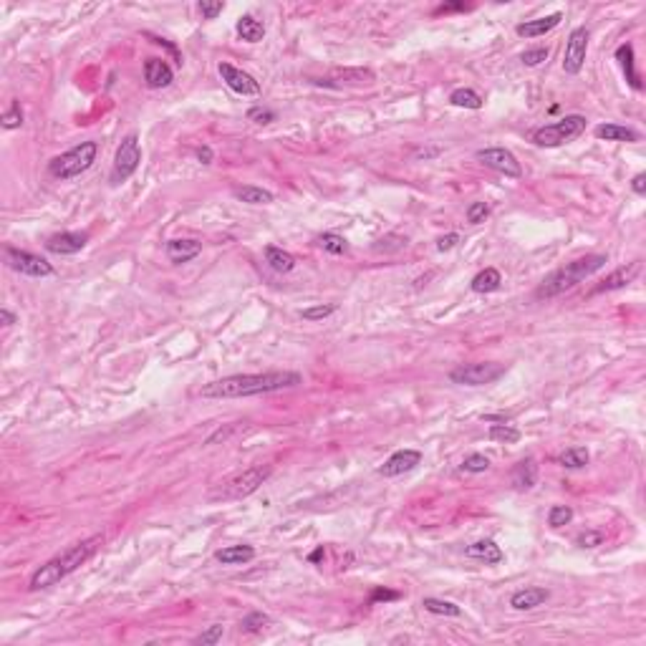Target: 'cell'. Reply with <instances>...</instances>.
<instances>
[{
	"mask_svg": "<svg viewBox=\"0 0 646 646\" xmlns=\"http://www.w3.org/2000/svg\"><path fill=\"white\" fill-rule=\"evenodd\" d=\"M89 243L86 232H56L46 240V250L53 255H76Z\"/></svg>",
	"mask_w": 646,
	"mask_h": 646,
	"instance_id": "4fadbf2b",
	"label": "cell"
},
{
	"mask_svg": "<svg viewBox=\"0 0 646 646\" xmlns=\"http://www.w3.org/2000/svg\"><path fill=\"white\" fill-rule=\"evenodd\" d=\"M422 606H424V611L434 613V616H452V619H457V616H462V608L457 606V603L452 601H442V598H422Z\"/></svg>",
	"mask_w": 646,
	"mask_h": 646,
	"instance_id": "4dcf8cb0",
	"label": "cell"
},
{
	"mask_svg": "<svg viewBox=\"0 0 646 646\" xmlns=\"http://www.w3.org/2000/svg\"><path fill=\"white\" fill-rule=\"evenodd\" d=\"M434 155H439V150H437V147H434V150H422V152H417V157H424V160H427V157H434Z\"/></svg>",
	"mask_w": 646,
	"mask_h": 646,
	"instance_id": "db71d44e",
	"label": "cell"
},
{
	"mask_svg": "<svg viewBox=\"0 0 646 646\" xmlns=\"http://www.w3.org/2000/svg\"><path fill=\"white\" fill-rule=\"evenodd\" d=\"M139 162H142V147H139V137L137 134H127L119 144V150L114 155V165H111V174L109 182L111 184H122L132 177L134 172L139 170Z\"/></svg>",
	"mask_w": 646,
	"mask_h": 646,
	"instance_id": "52a82bcc",
	"label": "cell"
},
{
	"mask_svg": "<svg viewBox=\"0 0 646 646\" xmlns=\"http://www.w3.org/2000/svg\"><path fill=\"white\" fill-rule=\"evenodd\" d=\"M475 157L492 172H500L505 177H523V167H520L518 157L505 147H485V150H477Z\"/></svg>",
	"mask_w": 646,
	"mask_h": 646,
	"instance_id": "30bf717a",
	"label": "cell"
},
{
	"mask_svg": "<svg viewBox=\"0 0 646 646\" xmlns=\"http://www.w3.org/2000/svg\"><path fill=\"white\" fill-rule=\"evenodd\" d=\"M631 189H634L639 197H644V194H646V174H644V172H639V174L631 179Z\"/></svg>",
	"mask_w": 646,
	"mask_h": 646,
	"instance_id": "c3c4849f",
	"label": "cell"
},
{
	"mask_svg": "<svg viewBox=\"0 0 646 646\" xmlns=\"http://www.w3.org/2000/svg\"><path fill=\"white\" fill-rule=\"evenodd\" d=\"M336 78V86H343V83H351V86H361V83H374V71L369 68H343V71H333V76L328 81Z\"/></svg>",
	"mask_w": 646,
	"mask_h": 646,
	"instance_id": "f1b7e54d",
	"label": "cell"
},
{
	"mask_svg": "<svg viewBox=\"0 0 646 646\" xmlns=\"http://www.w3.org/2000/svg\"><path fill=\"white\" fill-rule=\"evenodd\" d=\"M561 21H563V13H551V16H546V18L518 23V26H515V33H518L520 38H538V36H546V33H551V31H556V28L561 26Z\"/></svg>",
	"mask_w": 646,
	"mask_h": 646,
	"instance_id": "ac0fdd59",
	"label": "cell"
},
{
	"mask_svg": "<svg viewBox=\"0 0 646 646\" xmlns=\"http://www.w3.org/2000/svg\"><path fill=\"white\" fill-rule=\"evenodd\" d=\"M23 127V109H21V101H13L8 106V111L3 114V129H21Z\"/></svg>",
	"mask_w": 646,
	"mask_h": 646,
	"instance_id": "f35d334b",
	"label": "cell"
},
{
	"mask_svg": "<svg viewBox=\"0 0 646 646\" xmlns=\"http://www.w3.org/2000/svg\"><path fill=\"white\" fill-rule=\"evenodd\" d=\"M266 263H268V268H271V271L286 276V273H291L293 268H296V263H298V260H296V255H293V253L278 248V245H268V248H266Z\"/></svg>",
	"mask_w": 646,
	"mask_h": 646,
	"instance_id": "603a6c76",
	"label": "cell"
},
{
	"mask_svg": "<svg viewBox=\"0 0 646 646\" xmlns=\"http://www.w3.org/2000/svg\"><path fill=\"white\" fill-rule=\"evenodd\" d=\"M585 116L580 114H568L563 119H558L553 124H546V127L536 129L533 134V144L536 147H546V150H553V147H563V144L573 142L575 137L585 132Z\"/></svg>",
	"mask_w": 646,
	"mask_h": 646,
	"instance_id": "5b68a950",
	"label": "cell"
},
{
	"mask_svg": "<svg viewBox=\"0 0 646 646\" xmlns=\"http://www.w3.org/2000/svg\"><path fill=\"white\" fill-rule=\"evenodd\" d=\"M323 556H326V551H323V546H321V548H316V553H311L308 561H311V563H316V561H321Z\"/></svg>",
	"mask_w": 646,
	"mask_h": 646,
	"instance_id": "f5cc1de1",
	"label": "cell"
},
{
	"mask_svg": "<svg viewBox=\"0 0 646 646\" xmlns=\"http://www.w3.org/2000/svg\"><path fill=\"white\" fill-rule=\"evenodd\" d=\"M248 122L260 124V127H266V124H273V122H276V111L268 109V106H253V109L248 111Z\"/></svg>",
	"mask_w": 646,
	"mask_h": 646,
	"instance_id": "60d3db41",
	"label": "cell"
},
{
	"mask_svg": "<svg viewBox=\"0 0 646 646\" xmlns=\"http://www.w3.org/2000/svg\"><path fill=\"white\" fill-rule=\"evenodd\" d=\"M222 634H225V626L222 624H212L210 629L207 631H202V634L194 639V644H199V646H212V644H217V641L222 639Z\"/></svg>",
	"mask_w": 646,
	"mask_h": 646,
	"instance_id": "b9f144b4",
	"label": "cell"
},
{
	"mask_svg": "<svg viewBox=\"0 0 646 646\" xmlns=\"http://www.w3.org/2000/svg\"><path fill=\"white\" fill-rule=\"evenodd\" d=\"M459 469L467 472V475H482V472L490 469V459H487L485 454H480V452H472V454H467V457L462 459Z\"/></svg>",
	"mask_w": 646,
	"mask_h": 646,
	"instance_id": "d590c367",
	"label": "cell"
},
{
	"mask_svg": "<svg viewBox=\"0 0 646 646\" xmlns=\"http://www.w3.org/2000/svg\"><path fill=\"white\" fill-rule=\"evenodd\" d=\"M616 61H619L621 68H624V76H626V81H629L631 89L641 91V76L636 73L634 46H631V43H621L619 48H616Z\"/></svg>",
	"mask_w": 646,
	"mask_h": 646,
	"instance_id": "7402d4cb",
	"label": "cell"
},
{
	"mask_svg": "<svg viewBox=\"0 0 646 646\" xmlns=\"http://www.w3.org/2000/svg\"><path fill=\"white\" fill-rule=\"evenodd\" d=\"M273 467L271 464H255V467L245 469L240 475H235L232 480H227L225 485L220 487L217 495L225 497V500H240V497H248L253 495L255 490H260V485L271 477Z\"/></svg>",
	"mask_w": 646,
	"mask_h": 646,
	"instance_id": "ba28073f",
	"label": "cell"
},
{
	"mask_svg": "<svg viewBox=\"0 0 646 646\" xmlns=\"http://www.w3.org/2000/svg\"><path fill=\"white\" fill-rule=\"evenodd\" d=\"M144 81L150 89H167L174 81V71L165 58H147L144 61Z\"/></svg>",
	"mask_w": 646,
	"mask_h": 646,
	"instance_id": "e0dca14e",
	"label": "cell"
},
{
	"mask_svg": "<svg viewBox=\"0 0 646 646\" xmlns=\"http://www.w3.org/2000/svg\"><path fill=\"white\" fill-rule=\"evenodd\" d=\"M6 263L16 273L28 276V278H48L56 273L53 266H51L46 258H41V255H36V253H28V250L11 248V245L6 248Z\"/></svg>",
	"mask_w": 646,
	"mask_h": 646,
	"instance_id": "9c48e42d",
	"label": "cell"
},
{
	"mask_svg": "<svg viewBox=\"0 0 646 646\" xmlns=\"http://www.w3.org/2000/svg\"><path fill=\"white\" fill-rule=\"evenodd\" d=\"M500 286H503V276H500V271H495V268L480 271L475 278H472V283H469V288L475 293H495V291H500Z\"/></svg>",
	"mask_w": 646,
	"mask_h": 646,
	"instance_id": "4316f807",
	"label": "cell"
},
{
	"mask_svg": "<svg viewBox=\"0 0 646 646\" xmlns=\"http://www.w3.org/2000/svg\"><path fill=\"white\" fill-rule=\"evenodd\" d=\"M608 263V255L603 253H593V255H583V258H575L571 263H566L563 268L553 271L546 281L538 286L536 291V298H556L561 293L571 291L575 288L578 283H583L585 278H591L593 273H598L603 266Z\"/></svg>",
	"mask_w": 646,
	"mask_h": 646,
	"instance_id": "3957f363",
	"label": "cell"
},
{
	"mask_svg": "<svg viewBox=\"0 0 646 646\" xmlns=\"http://www.w3.org/2000/svg\"><path fill=\"white\" fill-rule=\"evenodd\" d=\"M16 321H18L16 313H11L8 308H0V323H3V328H11Z\"/></svg>",
	"mask_w": 646,
	"mask_h": 646,
	"instance_id": "f907efd6",
	"label": "cell"
},
{
	"mask_svg": "<svg viewBox=\"0 0 646 646\" xmlns=\"http://www.w3.org/2000/svg\"><path fill=\"white\" fill-rule=\"evenodd\" d=\"M420 462H422V452H417V449H399V452H394L387 462L381 464L379 475L381 477H399V475H404V472H412Z\"/></svg>",
	"mask_w": 646,
	"mask_h": 646,
	"instance_id": "5bb4252c",
	"label": "cell"
},
{
	"mask_svg": "<svg viewBox=\"0 0 646 646\" xmlns=\"http://www.w3.org/2000/svg\"><path fill=\"white\" fill-rule=\"evenodd\" d=\"M303 384L298 371H263V374H232L210 381L199 389L204 399H240L255 394H273L283 389H296Z\"/></svg>",
	"mask_w": 646,
	"mask_h": 646,
	"instance_id": "6da1fadb",
	"label": "cell"
},
{
	"mask_svg": "<svg viewBox=\"0 0 646 646\" xmlns=\"http://www.w3.org/2000/svg\"><path fill=\"white\" fill-rule=\"evenodd\" d=\"M588 38H591V33H588V28L585 26H578L571 31L568 43H566V51H563V71L568 73V76H575V73H580V68H583L585 53H588Z\"/></svg>",
	"mask_w": 646,
	"mask_h": 646,
	"instance_id": "8fae6325",
	"label": "cell"
},
{
	"mask_svg": "<svg viewBox=\"0 0 646 646\" xmlns=\"http://www.w3.org/2000/svg\"><path fill=\"white\" fill-rule=\"evenodd\" d=\"M469 8H472V6H464V3H449V6H439V8H437V11H434V13H437V16H439V13H454V11H469Z\"/></svg>",
	"mask_w": 646,
	"mask_h": 646,
	"instance_id": "681fc988",
	"label": "cell"
},
{
	"mask_svg": "<svg viewBox=\"0 0 646 646\" xmlns=\"http://www.w3.org/2000/svg\"><path fill=\"white\" fill-rule=\"evenodd\" d=\"M215 558L220 561L222 566H243V563H250L255 558V548L253 546H227V548H220V551L215 553Z\"/></svg>",
	"mask_w": 646,
	"mask_h": 646,
	"instance_id": "cb8c5ba5",
	"label": "cell"
},
{
	"mask_svg": "<svg viewBox=\"0 0 646 646\" xmlns=\"http://www.w3.org/2000/svg\"><path fill=\"white\" fill-rule=\"evenodd\" d=\"M603 533L601 531H585V533H580L578 538H575V546L578 548H596V546H601L603 543Z\"/></svg>",
	"mask_w": 646,
	"mask_h": 646,
	"instance_id": "f6af8a7d",
	"label": "cell"
},
{
	"mask_svg": "<svg viewBox=\"0 0 646 646\" xmlns=\"http://www.w3.org/2000/svg\"><path fill=\"white\" fill-rule=\"evenodd\" d=\"M641 273V263L639 260H634V263H629V266H621L616 268V271L611 273V276H606L601 283H598L596 288L591 291V296H598V293H611V291H621V288H626L629 283H634V278Z\"/></svg>",
	"mask_w": 646,
	"mask_h": 646,
	"instance_id": "9a60e30c",
	"label": "cell"
},
{
	"mask_svg": "<svg viewBox=\"0 0 646 646\" xmlns=\"http://www.w3.org/2000/svg\"><path fill=\"white\" fill-rule=\"evenodd\" d=\"M235 33L245 41V43H260L266 38V26L253 16H240L238 23H235Z\"/></svg>",
	"mask_w": 646,
	"mask_h": 646,
	"instance_id": "d4e9b609",
	"label": "cell"
},
{
	"mask_svg": "<svg viewBox=\"0 0 646 646\" xmlns=\"http://www.w3.org/2000/svg\"><path fill=\"white\" fill-rule=\"evenodd\" d=\"M508 366L497 361H475V364H459L449 371V381L459 387H487L495 384L500 376H505Z\"/></svg>",
	"mask_w": 646,
	"mask_h": 646,
	"instance_id": "8992f818",
	"label": "cell"
},
{
	"mask_svg": "<svg viewBox=\"0 0 646 646\" xmlns=\"http://www.w3.org/2000/svg\"><path fill=\"white\" fill-rule=\"evenodd\" d=\"M316 243H318L321 248L326 250V253H331V255H343L348 250L346 238H341V235H336V232H323V235L316 238Z\"/></svg>",
	"mask_w": 646,
	"mask_h": 646,
	"instance_id": "836d02e7",
	"label": "cell"
},
{
	"mask_svg": "<svg viewBox=\"0 0 646 646\" xmlns=\"http://www.w3.org/2000/svg\"><path fill=\"white\" fill-rule=\"evenodd\" d=\"M217 73H220V78L225 81L227 89L235 91V94H240V96H258L260 94V83L255 81V76H250L248 71H243V68L232 66V63H227V61H220L217 63Z\"/></svg>",
	"mask_w": 646,
	"mask_h": 646,
	"instance_id": "7c38bea8",
	"label": "cell"
},
{
	"mask_svg": "<svg viewBox=\"0 0 646 646\" xmlns=\"http://www.w3.org/2000/svg\"><path fill=\"white\" fill-rule=\"evenodd\" d=\"M490 439L492 442H503V444H515V442H520V429H515V427H510V424H492L490 427Z\"/></svg>",
	"mask_w": 646,
	"mask_h": 646,
	"instance_id": "e575fe53",
	"label": "cell"
},
{
	"mask_svg": "<svg viewBox=\"0 0 646 646\" xmlns=\"http://www.w3.org/2000/svg\"><path fill=\"white\" fill-rule=\"evenodd\" d=\"M551 598V591L548 588H541V585H528V588H520L510 596V606L515 611H533V608L543 606V603Z\"/></svg>",
	"mask_w": 646,
	"mask_h": 646,
	"instance_id": "d6986e66",
	"label": "cell"
},
{
	"mask_svg": "<svg viewBox=\"0 0 646 646\" xmlns=\"http://www.w3.org/2000/svg\"><path fill=\"white\" fill-rule=\"evenodd\" d=\"M596 137L606 142H639V132L624 127V124H598Z\"/></svg>",
	"mask_w": 646,
	"mask_h": 646,
	"instance_id": "484cf974",
	"label": "cell"
},
{
	"mask_svg": "<svg viewBox=\"0 0 646 646\" xmlns=\"http://www.w3.org/2000/svg\"><path fill=\"white\" fill-rule=\"evenodd\" d=\"M449 104L452 106H459V109H482V96L477 94L475 89H454L452 94H449Z\"/></svg>",
	"mask_w": 646,
	"mask_h": 646,
	"instance_id": "1f68e13d",
	"label": "cell"
},
{
	"mask_svg": "<svg viewBox=\"0 0 646 646\" xmlns=\"http://www.w3.org/2000/svg\"><path fill=\"white\" fill-rule=\"evenodd\" d=\"M457 243H459L457 232H447V235H442V238L437 240V250H439V253H447V250H452Z\"/></svg>",
	"mask_w": 646,
	"mask_h": 646,
	"instance_id": "bcb514c9",
	"label": "cell"
},
{
	"mask_svg": "<svg viewBox=\"0 0 646 646\" xmlns=\"http://www.w3.org/2000/svg\"><path fill=\"white\" fill-rule=\"evenodd\" d=\"M571 520H573V508H571V505H553V508L548 510V525H551V528H563V525H568Z\"/></svg>",
	"mask_w": 646,
	"mask_h": 646,
	"instance_id": "8d00e7d4",
	"label": "cell"
},
{
	"mask_svg": "<svg viewBox=\"0 0 646 646\" xmlns=\"http://www.w3.org/2000/svg\"><path fill=\"white\" fill-rule=\"evenodd\" d=\"M399 593L397 591H387V588H376L374 593H371V601H397Z\"/></svg>",
	"mask_w": 646,
	"mask_h": 646,
	"instance_id": "7dc6e473",
	"label": "cell"
},
{
	"mask_svg": "<svg viewBox=\"0 0 646 646\" xmlns=\"http://www.w3.org/2000/svg\"><path fill=\"white\" fill-rule=\"evenodd\" d=\"M212 157H215V155H212L210 147H199V150H197V160L202 162V165H212Z\"/></svg>",
	"mask_w": 646,
	"mask_h": 646,
	"instance_id": "816d5d0a",
	"label": "cell"
},
{
	"mask_svg": "<svg viewBox=\"0 0 646 646\" xmlns=\"http://www.w3.org/2000/svg\"><path fill=\"white\" fill-rule=\"evenodd\" d=\"M96 155H99V144L94 139L81 142L68 152H63V155L53 157L48 162V174L56 179H73L86 170H91V165L96 162Z\"/></svg>",
	"mask_w": 646,
	"mask_h": 646,
	"instance_id": "277c9868",
	"label": "cell"
},
{
	"mask_svg": "<svg viewBox=\"0 0 646 646\" xmlns=\"http://www.w3.org/2000/svg\"><path fill=\"white\" fill-rule=\"evenodd\" d=\"M197 11H199V16H202V21H215L217 16H220L222 11H225V3H207V0H202L197 6Z\"/></svg>",
	"mask_w": 646,
	"mask_h": 646,
	"instance_id": "ee69618b",
	"label": "cell"
},
{
	"mask_svg": "<svg viewBox=\"0 0 646 646\" xmlns=\"http://www.w3.org/2000/svg\"><path fill=\"white\" fill-rule=\"evenodd\" d=\"M165 253H167V258H170V263L184 266V263H189V260H194L199 253H202V243H199V240H192V238H174L167 243Z\"/></svg>",
	"mask_w": 646,
	"mask_h": 646,
	"instance_id": "2e32d148",
	"label": "cell"
},
{
	"mask_svg": "<svg viewBox=\"0 0 646 646\" xmlns=\"http://www.w3.org/2000/svg\"><path fill=\"white\" fill-rule=\"evenodd\" d=\"M232 194L240 199V202L245 204H271L273 199V192L271 189H263V187H255V184H243V187H235L232 189Z\"/></svg>",
	"mask_w": 646,
	"mask_h": 646,
	"instance_id": "83f0119b",
	"label": "cell"
},
{
	"mask_svg": "<svg viewBox=\"0 0 646 646\" xmlns=\"http://www.w3.org/2000/svg\"><path fill=\"white\" fill-rule=\"evenodd\" d=\"M266 626H271V616L263 611H253L248 613L243 621H240V631L243 634H260V631L266 629Z\"/></svg>",
	"mask_w": 646,
	"mask_h": 646,
	"instance_id": "d6a6232c",
	"label": "cell"
},
{
	"mask_svg": "<svg viewBox=\"0 0 646 646\" xmlns=\"http://www.w3.org/2000/svg\"><path fill=\"white\" fill-rule=\"evenodd\" d=\"M588 459H591V454H588L585 447H568L558 454L556 462L566 469H583L585 464H588Z\"/></svg>",
	"mask_w": 646,
	"mask_h": 646,
	"instance_id": "f546056e",
	"label": "cell"
},
{
	"mask_svg": "<svg viewBox=\"0 0 646 646\" xmlns=\"http://www.w3.org/2000/svg\"><path fill=\"white\" fill-rule=\"evenodd\" d=\"M336 313V306L333 303H321V306H311V308H303L301 311V318L303 321H323V318H328V316H333Z\"/></svg>",
	"mask_w": 646,
	"mask_h": 646,
	"instance_id": "ab89813d",
	"label": "cell"
},
{
	"mask_svg": "<svg viewBox=\"0 0 646 646\" xmlns=\"http://www.w3.org/2000/svg\"><path fill=\"white\" fill-rule=\"evenodd\" d=\"M548 56H551V51L548 48H531V51H525L523 56H520V61H523V66H541V63H546L548 61Z\"/></svg>",
	"mask_w": 646,
	"mask_h": 646,
	"instance_id": "7bdbcfd3",
	"label": "cell"
},
{
	"mask_svg": "<svg viewBox=\"0 0 646 646\" xmlns=\"http://www.w3.org/2000/svg\"><path fill=\"white\" fill-rule=\"evenodd\" d=\"M510 482H513L515 490H533L538 482V462L533 457L520 459L518 464L510 472Z\"/></svg>",
	"mask_w": 646,
	"mask_h": 646,
	"instance_id": "44dd1931",
	"label": "cell"
},
{
	"mask_svg": "<svg viewBox=\"0 0 646 646\" xmlns=\"http://www.w3.org/2000/svg\"><path fill=\"white\" fill-rule=\"evenodd\" d=\"M101 541H104V536H91V538H86V541L76 543V546L66 548V551L58 553V556H53L51 561H46V563L31 575V583H28L31 585V591L51 588V585H56L58 580L66 578V575H71L73 571H78L91 556H94L96 548L101 546Z\"/></svg>",
	"mask_w": 646,
	"mask_h": 646,
	"instance_id": "7a4b0ae2",
	"label": "cell"
},
{
	"mask_svg": "<svg viewBox=\"0 0 646 646\" xmlns=\"http://www.w3.org/2000/svg\"><path fill=\"white\" fill-rule=\"evenodd\" d=\"M464 215H467V222H469V225H480V222H485L487 217H490V204L482 202V199H477V202L469 204Z\"/></svg>",
	"mask_w": 646,
	"mask_h": 646,
	"instance_id": "74e56055",
	"label": "cell"
},
{
	"mask_svg": "<svg viewBox=\"0 0 646 646\" xmlns=\"http://www.w3.org/2000/svg\"><path fill=\"white\" fill-rule=\"evenodd\" d=\"M464 556L467 558H475V561H482L485 566H497L505 561V553L500 551V546H497L495 541H490V538H485V541H477L472 543V546L464 548Z\"/></svg>",
	"mask_w": 646,
	"mask_h": 646,
	"instance_id": "ffe728a7",
	"label": "cell"
}]
</instances>
